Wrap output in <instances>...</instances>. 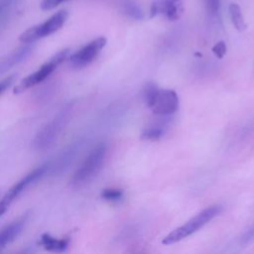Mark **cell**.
I'll return each instance as SVG.
<instances>
[{
  "mask_svg": "<svg viewBox=\"0 0 254 254\" xmlns=\"http://www.w3.org/2000/svg\"><path fill=\"white\" fill-rule=\"evenodd\" d=\"M253 239H254V224L244 233V235L241 238V242L242 243H248Z\"/></svg>",
  "mask_w": 254,
  "mask_h": 254,
  "instance_id": "7402d4cb",
  "label": "cell"
},
{
  "mask_svg": "<svg viewBox=\"0 0 254 254\" xmlns=\"http://www.w3.org/2000/svg\"><path fill=\"white\" fill-rule=\"evenodd\" d=\"M28 217L29 213L26 212L0 230V251H2L9 243L14 241L18 237V235L23 230L28 220Z\"/></svg>",
  "mask_w": 254,
  "mask_h": 254,
  "instance_id": "9c48e42d",
  "label": "cell"
},
{
  "mask_svg": "<svg viewBox=\"0 0 254 254\" xmlns=\"http://www.w3.org/2000/svg\"><path fill=\"white\" fill-rule=\"evenodd\" d=\"M80 142H74L72 145L68 146L66 149L63 150V152L58 156V158L54 162H50L49 172L53 174L62 173L64 171L70 164H72L74 158L77 156L78 151L80 149Z\"/></svg>",
  "mask_w": 254,
  "mask_h": 254,
  "instance_id": "30bf717a",
  "label": "cell"
},
{
  "mask_svg": "<svg viewBox=\"0 0 254 254\" xmlns=\"http://www.w3.org/2000/svg\"><path fill=\"white\" fill-rule=\"evenodd\" d=\"M221 210H222V207L220 205H212L203 209L202 211L198 212L196 215L191 217L185 224H183L182 226L176 228L171 233H169L165 238H163L162 243L166 245H170L178 241H181L182 239L190 236V234L194 233L199 228H201L203 225H205L213 217L219 214Z\"/></svg>",
  "mask_w": 254,
  "mask_h": 254,
  "instance_id": "6da1fadb",
  "label": "cell"
},
{
  "mask_svg": "<svg viewBox=\"0 0 254 254\" xmlns=\"http://www.w3.org/2000/svg\"><path fill=\"white\" fill-rule=\"evenodd\" d=\"M67 19V12L61 10L47 19L45 22L35 25L19 36V41L23 44H31L40 39L48 37L58 32L65 23Z\"/></svg>",
  "mask_w": 254,
  "mask_h": 254,
  "instance_id": "277c9868",
  "label": "cell"
},
{
  "mask_svg": "<svg viewBox=\"0 0 254 254\" xmlns=\"http://www.w3.org/2000/svg\"><path fill=\"white\" fill-rule=\"evenodd\" d=\"M69 56V49H64L54 55L48 62L41 65L36 71L29 74L25 78H23L13 89L15 94H19L30 87L37 85L38 83L44 81L49 75L53 73V71Z\"/></svg>",
  "mask_w": 254,
  "mask_h": 254,
  "instance_id": "3957f363",
  "label": "cell"
},
{
  "mask_svg": "<svg viewBox=\"0 0 254 254\" xmlns=\"http://www.w3.org/2000/svg\"><path fill=\"white\" fill-rule=\"evenodd\" d=\"M228 12H229L231 22H232L233 26L235 27V29L238 32L245 31L246 30V24H245L244 18L242 16V12H241V9H240L239 5L236 4V3H231L228 7Z\"/></svg>",
  "mask_w": 254,
  "mask_h": 254,
  "instance_id": "5bb4252c",
  "label": "cell"
},
{
  "mask_svg": "<svg viewBox=\"0 0 254 254\" xmlns=\"http://www.w3.org/2000/svg\"><path fill=\"white\" fill-rule=\"evenodd\" d=\"M34 45L31 44H24V46L19 47L17 50L13 51L11 54L6 56L4 59L0 61V75L5 73L7 70L12 68L13 66L17 65L19 63L25 61L29 55L33 52Z\"/></svg>",
  "mask_w": 254,
  "mask_h": 254,
  "instance_id": "8fae6325",
  "label": "cell"
},
{
  "mask_svg": "<svg viewBox=\"0 0 254 254\" xmlns=\"http://www.w3.org/2000/svg\"><path fill=\"white\" fill-rule=\"evenodd\" d=\"M158 13L165 15L170 21L179 20L185 11L183 0H160L157 1Z\"/></svg>",
  "mask_w": 254,
  "mask_h": 254,
  "instance_id": "7c38bea8",
  "label": "cell"
},
{
  "mask_svg": "<svg viewBox=\"0 0 254 254\" xmlns=\"http://www.w3.org/2000/svg\"><path fill=\"white\" fill-rule=\"evenodd\" d=\"M71 111L70 106L64 107L51 121L47 122L37 133L34 139V148L36 150H46L50 148L58 136L62 132L64 126L65 125L67 118L69 116V112Z\"/></svg>",
  "mask_w": 254,
  "mask_h": 254,
  "instance_id": "7a4b0ae2",
  "label": "cell"
},
{
  "mask_svg": "<svg viewBox=\"0 0 254 254\" xmlns=\"http://www.w3.org/2000/svg\"><path fill=\"white\" fill-rule=\"evenodd\" d=\"M125 12L127 15H129L131 18H134L136 20H141L143 18V14L139 6L134 3L131 0H128L125 3Z\"/></svg>",
  "mask_w": 254,
  "mask_h": 254,
  "instance_id": "2e32d148",
  "label": "cell"
},
{
  "mask_svg": "<svg viewBox=\"0 0 254 254\" xmlns=\"http://www.w3.org/2000/svg\"><path fill=\"white\" fill-rule=\"evenodd\" d=\"M164 134V130L161 126L147 127L141 134V138L144 140H158Z\"/></svg>",
  "mask_w": 254,
  "mask_h": 254,
  "instance_id": "9a60e30c",
  "label": "cell"
},
{
  "mask_svg": "<svg viewBox=\"0 0 254 254\" xmlns=\"http://www.w3.org/2000/svg\"><path fill=\"white\" fill-rule=\"evenodd\" d=\"M66 1H69V0H42L40 3V6H41L42 10L49 11V10L55 9L60 4L66 2Z\"/></svg>",
  "mask_w": 254,
  "mask_h": 254,
  "instance_id": "ac0fdd59",
  "label": "cell"
},
{
  "mask_svg": "<svg viewBox=\"0 0 254 254\" xmlns=\"http://www.w3.org/2000/svg\"><path fill=\"white\" fill-rule=\"evenodd\" d=\"M40 244L48 251L53 252H64L67 249L69 245V238L63 237L57 238L49 233H44L41 235Z\"/></svg>",
  "mask_w": 254,
  "mask_h": 254,
  "instance_id": "4fadbf2b",
  "label": "cell"
},
{
  "mask_svg": "<svg viewBox=\"0 0 254 254\" xmlns=\"http://www.w3.org/2000/svg\"><path fill=\"white\" fill-rule=\"evenodd\" d=\"M49 169H50L49 163L44 164V165L36 168L29 174H27L23 179H21L13 187H11L8 190V191L0 199V216L3 215L8 210L10 205L14 202V200L22 193V191L28 186L32 185L33 183H35L38 180H40L41 178H43L49 172Z\"/></svg>",
  "mask_w": 254,
  "mask_h": 254,
  "instance_id": "8992f818",
  "label": "cell"
},
{
  "mask_svg": "<svg viewBox=\"0 0 254 254\" xmlns=\"http://www.w3.org/2000/svg\"><path fill=\"white\" fill-rule=\"evenodd\" d=\"M212 52H213V54H214L217 58L221 59V58L225 55V53H226V46H225L224 42L220 41V42L216 43V44L213 46V48H212Z\"/></svg>",
  "mask_w": 254,
  "mask_h": 254,
  "instance_id": "ffe728a7",
  "label": "cell"
},
{
  "mask_svg": "<svg viewBox=\"0 0 254 254\" xmlns=\"http://www.w3.org/2000/svg\"><path fill=\"white\" fill-rule=\"evenodd\" d=\"M15 80V75H9L8 77H6L5 79L0 81V95L9 88V86L12 85V83Z\"/></svg>",
  "mask_w": 254,
  "mask_h": 254,
  "instance_id": "44dd1931",
  "label": "cell"
},
{
  "mask_svg": "<svg viewBox=\"0 0 254 254\" xmlns=\"http://www.w3.org/2000/svg\"><path fill=\"white\" fill-rule=\"evenodd\" d=\"M106 42L107 41L104 37H98L89 42L69 57L70 65L74 68L86 66L94 61V59L106 45Z\"/></svg>",
  "mask_w": 254,
  "mask_h": 254,
  "instance_id": "52a82bcc",
  "label": "cell"
},
{
  "mask_svg": "<svg viewBox=\"0 0 254 254\" xmlns=\"http://www.w3.org/2000/svg\"><path fill=\"white\" fill-rule=\"evenodd\" d=\"M203 1H204V5H205V8L208 13H210L211 15L217 14V12L219 10L220 0H203Z\"/></svg>",
  "mask_w": 254,
  "mask_h": 254,
  "instance_id": "d6986e66",
  "label": "cell"
},
{
  "mask_svg": "<svg viewBox=\"0 0 254 254\" xmlns=\"http://www.w3.org/2000/svg\"><path fill=\"white\" fill-rule=\"evenodd\" d=\"M148 107L157 115L166 116L173 114L179 108L178 94L172 89H158Z\"/></svg>",
  "mask_w": 254,
  "mask_h": 254,
  "instance_id": "ba28073f",
  "label": "cell"
},
{
  "mask_svg": "<svg viewBox=\"0 0 254 254\" xmlns=\"http://www.w3.org/2000/svg\"><path fill=\"white\" fill-rule=\"evenodd\" d=\"M123 196V190L120 189H105L101 192V197L105 200L116 201Z\"/></svg>",
  "mask_w": 254,
  "mask_h": 254,
  "instance_id": "e0dca14e",
  "label": "cell"
},
{
  "mask_svg": "<svg viewBox=\"0 0 254 254\" xmlns=\"http://www.w3.org/2000/svg\"><path fill=\"white\" fill-rule=\"evenodd\" d=\"M106 145L104 143L98 144L84 159L81 165L74 172L71 183L73 185H80L89 181L92 177H94L97 172L100 170L105 155H106Z\"/></svg>",
  "mask_w": 254,
  "mask_h": 254,
  "instance_id": "5b68a950",
  "label": "cell"
}]
</instances>
